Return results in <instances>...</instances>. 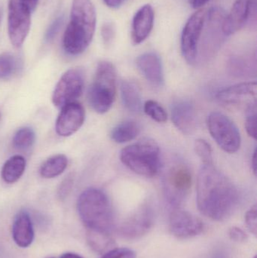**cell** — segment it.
<instances>
[{
  "label": "cell",
  "mask_w": 257,
  "mask_h": 258,
  "mask_svg": "<svg viewBox=\"0 0 257 258\" xmlns=\"http://www.w3.org/2000/svg\"><path fill=\"white\" fill-rule=\"evenodd\" d=\"M239 201L238 189L213 165H204L198 175L196 203L202 215L216 221L227 219Z\"/></svg>",
  "instance_id": "obj_1"
},
{
  "label": "cell",
  "mask_w": 257,
  "mask_h": 258,
  "mask_svg": "<svg viewBox=\"0 0 257 258\" xmlns=\"http://www.w3.org/2000/svg\"><path fill=\"white\" fill-rule=\"evenodd\" d=\"M96 21L91 0H73L70 21L63 36V48L67 54L78 55L87 49L95 35Z\"/></svg>",
  "instance_id": "obj_2"
},
{
  "label": "cell",
  "mask_w": 257,
  "mask_h": 258,
  "mask_svg": "<svg viewBox=\"0 0 257 258\" xmlns=\"http://www.w3.org/2000/svg\"><path fill=\"white\" fill-rule=\"evenodd\" d=\"M77 210L88 231L112 234L115 229L114 212L104 191L97 188L83 191L77 202Z\"/></svg>",
  "instance_id": "obj_3"
},
{
  "label": "cell",
  "mask_w": 257,
  "mask_h": 258,
  "mask_svg": "<svg viewBox=\"0 0 257 258\" xmlns=\"http://www.w3.org/2000/svg\"><path fill=\"white\" fill-rule=\"evenodd\" d=\"M120 159L128 169L146 177H155L161 168L159 146L152 138H143L125 147Z\"/></svg>",
  "instance_id": "obj_4"
},
{
  "label": "cell",
  "mask_w": 257,
  "mask_h": 258,
  "mask_svg": "<svg viewBox=\"0 0 257 258\" xmlns=\"http://www.w3.org/2000/svg\"><path fill=\"white\" fill-rule=\"evenodd\" d=\"M116 95V69L111 62L98 63L93 83L89 88L88 100L92 108L99 114L111 109Z\"/></svg>",
  "instance_id": "obj_5"
},
{
  "label": "cell",
  "mask_w": 257,
  "mask_h": 258,
  "mask_svg": "<svg viewBox=\"0 0 257 258\" xmlns=\"http://www.w3.org/2000/svg\"><path fill=\"white\" fill-rule=\"evenodd\" d=\"M207 125L213 139L223 151L238 152L241 147V134L232 119L220 112H213L208 116Z\"/></svg>",
  "instance_id": "obj_6"
},
{
  "label": "cell",
  "mask_w": 257,
  "mask_h": 258,
  "mask_svg": "<svg viewBox=\"0 0 257 258\" xmlns=\"http://www.w3.org/2000/svg\"><path fill=\"white\" fill-rule=\"evenodd\" d=\"M162 182L166 200L172 206H180L191 189V171L184 164H175L164 172Z\"/></svg>",
  "instance_id": "obj_7"
},
{
  "label": "cell",
  "mask_w": 257,
  "mask_h": 258,
  "mask_svg": "<svg viewBox=\"0 0 257 258\" xmlns=\"http://www.w3.org/2000/svg\"><path fill=\"white\" fill-rule=\"evenodd\" d=\"M31 9L27 0H9L8 30L15 48L22 46L30 31Z\"/></svg>",
  "instance_id": "obj_8"
},
{
  "label": "cell",
  "mask_w": 257,
  "mask_h": 258,
  "mask_svg": "<svg viewBox=\"0 0 257 258\" xmlns=\"http://www.w3.org/2000/svg\"><path fill=\"white\" fill-rule=\"evenodd\" d=\"M206 12L203 9L195 12L186 23L181 34V51L187 63H196L199 45L205 25Z\"/></svg>",
  "instance_id": "obj_9"
},
{
  "label": "cell",
  "mask_w": 257,
  "mask_h": 258,
  "mask_svg": "<svg viewBox=\"0 0 257 258\" xmlns=\"http://www.w3.org/2000/svg\"><path fill=\"white\" fill-rule=\"evenodd\" d=\"M84 76L81 70L74 68L66 71L60 77L52 95V102L57 107L74 102L84 90Z\"/></svg>",
  "instance_id": "obj_10"
},
{
  "label": "cell",
  "mask_w": 257,
  "mask_h": 258,
  "mask_svg": "<svg viewBox=\"0 0 257 258\" xmlns=\"http://www.w3.org/2000/svg\"><path fill=\"white\" fill-rule=\"evenodd\" d=\"M154 218L152 208L148 204L143 205L121 224L118 233L124 239H139L152 228Z\"/></svg>",
  "instance_id": "obj_11"
},
{
  "label": "cell",
  "mask_w": 257,
  "mask_h": 258,
  "mask_svg": "<svg viewBox=\"0 0 257 258\" xmlns=\"http://www.w3.org/2000/svg\"><path fill=\"white\" fill-rule=\"evenodd\" d=\"M204 228L202 220L187 211L176 209L170 214L169 230L178 239H187L199 236Z\"/></svg>",
  "instance_id": "obj_12"
},
{
  "label": "cell",
  "mask_w": 257,
  "mask_h": 258,
  "mask_svg": "<svg viewBox=\"0 0 257 258\" xmlns=\"http://www.w3.org/2000/svg\"><path fill=\"white\" fill-rule=\"evenodd\" d=\"M256 0H236L223 21L225 36H230L241 30L250 18L256 15Z\"/></svg>",
  "instance_id": "obj_13"
},
{
  "label": "cell",
  "mask_w": 257,
  "mask_h": 258,
  "mask_svg": "<svg viewBox=\"0 0 257 258\" xmlns=\"http://www.w3.org/2000/svg\"><path fill=\"white\" fill-rule=\"evenodd\" d=\"M85 119V111L80 103L74 101L61 107L56 121L55 130L60 137H69L81 128Z\"/></svg>",
  "instance_id": "obj_14"
},
{
  "label": "cell",
  "mask_w": 257,
  "mask_h": 258,
  "mask_svg": "<svg viewBox=\"0 0 257 258\" xmlns=\"http://www.w3.org/2000/svg\"><path fill=\"white\" fill-rule=\"evenodd\" d=\"M226 13L221 8L214 7L206 12L205 25L202 33H205L202 39V45L207 49L214 50L222 42L223 36V24Z\"/></svg>",
  "instance_id": "obj_15"
},
{
  "label": "cell",
  "mask_w": 257,
  "mask_h": 258,
  "mask_svg": "<svg viewBox=\"0 0 257 258\" xmlns=\"http://www.w3.org/2000/svg\"><path fill=\"white\" fill-rule=\"evenodd\" d=\"M256 82L238 83L222 89L217 93L220 102L226 104H240L247 102V105L256 101Z\"/></svg>",
  "instance_id": "obj_16"
},
{
  "label": "cell",
  "mask_w": 257,
  "mask_h": 258,
  "mask_svg": "<svg viewBox=\"0 0 257 258\" xmlns=\"http://www.w3.org/2000/svg\"><path fill=\"white\" fill-rule=\"evenodd\" d=\"M174 125L184 135H192L197 126V117L194 105L188 101L175 102L172 107Z\"/></svg>",
  "instance_id": "obj_17"
},
{
  "label": "cell",
  "mask_w": 257,
  "mask_h": 258,
  "mask_svg": "<svg viewBox=\"0 0 257 258\" xmlns=\"http://www.w3.org/2000/svg\"><path fill=\"white\" fill-rule=\"evenodd\" d=\"M136 64L151 85L155 87H161L164 85V70L162 62L158 54L154 52L140 54L136 60Z\"/></svg>",
  "instance_id": "obj_18"
},
{
  "label": "cell",
  "mask_w": 257,
  "mask_h": 258,
  "mask_svg": "<svg viewBox=\"0 0 257 258\" xmlns=\"http://www.w3.org/2000/svg\"><path fill=\"white\" fill-rule=\"evenodd\" d=\"M155 13L150 5H145L137 10L132 21L131 39L135 45L147 39L153 28Z\"/></svg>",
  "instance_id": "obj_19"
},
{
  "label": "cell",
  "mask_w": 257,
  "mask_h": 258,
  "mask_svg": "<svg viewBox=\"0 0 257 258\" xmlns=\"http://www.w3.org/2000/svg\"><path fill=\"white\" fill-rule=\"evenodd\" d=\"M12 237L15 243L21 248H27L33 242V223L27 212H19L15 217L12 226Z\"/></svg>",
  "instance_id": "obj_20"
},
{
  "label": "cell",
  "mask_w": 257,
  "mask_h": 258,
  "mask_svg": "<svg viewBox=\"0 0 257 258\" xmlns=\"http://www.w3.org/2000/svg\"><path fill=\"white\" fill-rule=\"evenodd\" d=\"M121 95L124 106L132 113H140L143 108L141 94L138 86L131 81H123L121 84Z\"/></svg>",
  "instance_id": "obj_21"
},
{
  "label": "cell",
  "mask_w": 257,
  "mask_h": 258,
  "mask_svg": "<svg viewBox=\"0 0 257 258\" xmlns=\"http://www.w3.org/2000/svg\"><path fill=\"white\" fill-rule=\"evenodd\" d=\"M26 159L20 155L9 158L2 168V177L7 183L18 181L26 169Z\"/></svg>",
  "instance_id": "obj_22"
},
{
  "label": "cell",
  "mask_w": 257,
  "mask_h": 258,
  "mask_svg": "<svg viewBox=\"0 0 257 258\" xmlns=\"http://www.w3.org/2000/svg\"><path fill=\"white\" fill-rule=\"evenodd\" d=\"M140 132L138 122L134 120H125L116 125L112 130V140L118 144H125L135 139Z\"/></svg>",
  "instance_id": "obj_23"
},
{
  "label": "cell",
  "mask_w": 257,
  "mask_h": 258,
  "mask_svg": "<svg viewBox=\"0 0 257 258\" xmlns=\"http://www.w3.org/2000/svg\"><path fill=\"white\" fill-rule=\"evenodd\" d=\"M67 165L68 159L65 155H55L42 164L39 173L44 178H54L60 175L66 170Z\"/></svg>",
  "instance_id": "obj_24"
},
{
  "label": "cell",
  "mask_w": 257,
  "mask_h": 258,
  "mask_svg": "<svg viewBox=\"0 0 257 258\" xmlns=\"http://www.w3.org/2000/svg\"><path fill=\"white\" fill-rule=\"evenodd\" d=\"M88 242L91 248L98 253L107 251L114 244L111 235L88 231Z\"/></svg>",
  "instance_id": "obj_25"
},
{
  "label": "cell",
  "mask_w": 257,
  "mask_h": 258,
  "mask_svg": "<svg viewBox=\"0 0 257 258\" xmlns=\"http://www.w3.org/2000/svg\"><path fill=\"white\" fill-rule=\"evenodd\" d=\"M36 135L34 131L29 127L18 129L13 138V146L19 150H26L34 144Z\"/></svg>",
  "instance_id": "obj_26"
},
{
  "label": "cell",
  "mask_w": 257,
  "mask_h": 258,
  "mask_svg": "<svg viewBox=\"0 0 257 258\" xmlns=\"http://www.w3.org/2000/svg\"><path fill=\"white\" fill-rule=\"evenodd\" d=\"M18 68V60L15 56L10 53L0 54V80H9L17 72Z\"/></svg>",
  "instance_id": "obj_27"
},
{
  "label": "cell",
  "mask_w": 257,
  "mask_h": 258,
  "mask_svg": "<svg viewBox=\"0 0 257 258\" xmlns=\"http://www.w3.org/2000/svg\"><path fill=\"white\" fill-rule=\"evenodd\" d=\"M144 113L158 123H164L167 121V114L165 110L157 101L149 100L146 101L143 107Z\"/></svg>",
  "instance_id": "obj_28"
},
{
  "label": "cell",
  "mask_w": 257,
  "mask_h": 258,
  "mask_svg": "<svg viewBox=\"0 0 257 258\" xmlns=\"http://www.w3.org/2000/svg\"><path fill=\"white\" fill-rule=\"evenodd\" d=\"M257 108L256 101L251 103L247 106L246 110L245 128L249 136L256 140V132Z\"/></svg>",
  "instance_id": "obj_29"
},
{
  "label": "cell",
  "mask_w": 257,
  "mask_h": 258,
  "mask_svg": "<svg viewBox=\"0 0 257 258\" xmlns=\"http://www.w3.org/2000/svg\"><path fill=\"white\" fill-rule=\"evenodd\" d=\"M195 151L204 165H213V151L211 145L204 139L196 140Z\"/></svg>",
  "instance_id": "obj_30"
},
{
  "label": "cell",
  "mask_w": 257,
  "mask_h": 258,
  "mask_svg": "<svg viewBox=\"0 0 257 258\" xmlns=\"http://www.w3.org/2000/svg\"><path fill=\"white\" fill-rule=\"evenodd\" d=\"M63 22H64V16L61 15L51 23L45 33V39L47 42H51V41L54 40L63 26Z\"/></svg>",
  "instance_id": "obj_31"
},
{
  "label": "cell",
  "mask_w": 257,
  "mask_h": 258,
  "mask_svg": "<svg viewBox=\"0 0 257 258\" xmlns=\"http://www.w3.org/2000/svg\"><path fill=\"white\" fill-rule=\"evenodd\" d=\"M101 258H136V254L129 248H116L107 251Z\"/></svg>",
  "instance_id": "obj_32"
},
{
  "label": "cell",
  "mask_w": 257,
  "mask_h": 258,
  "mask_svg": "<svg viewBox=\"0 0 257 258\" xmlns=\"http://www.w3.org/2000/svg\"><path fill=\"white\" fill-rule=\"evenodd\" d=\"M245 224L249 231L256 236L257 234V209L256 205L252 206L245 215Z\"/></svg>",
  "instance_id": "obj_33"
},
{
  "label": "cell",
  "mask_w": 257,
  "mask_h": 258,
  "mask_svg": "<svg viewBox=\"0 0 257 258\" xmlns=\"http://www.w3.org/2000/svg\"><path fill=\"white\" fill-rule=\"evenodd\" d=\"M101 36L106 45H111L116 36V27L113 23H105L101 29Z\"/></svg>",
  "instance_id": "obj_34"
},
{
  "label": "cell",
  "mask_w": 257,
  "mask_h": 258,
  "mask_svg": "<svg viewBox=\"0 0 257 258\" xmlns=\"http://www.w3.org/2000/svg\"><path fill=\"white\" fill-rule=\"evenodd\" d=\"M72 185H73V176L69 174L60 183L58 190H57V195L60 200H64L69 195Z\"/></svg>",
  "instance_id": "obj_35"
},
{
  "label": "cell",
  "mask_w": 257,
  "mask_h": 258,
  "mask_svg": "<svg viewBox=\"0 0 257 258\" xmlns=\"http://www.w3.org/2000/svg\"><path fill=\"white\" fill-rule=\"evenodd\" d=\"M229 236L232 241L237 242H244L247 239V235L245 232L238 227H233L229 229Z\"/></svg>",
  "instance_id": "obj_36"
},
{
  "label": "cell",
  "mask_w": 257,
  "mask_h": 258,
  "mask_svg": "<svg viewBox=\"0 0 257 258\" xmlns=\"http://www.w3.org/2000/svg\"><path fill=\"white\" fill-rule=\"evenodd\" d=\"M104 1L108 7L117 9L123 4L125 0H104Z\"/></svg>",
  "instance_id": "obj_37"
},
{
  "label": "cell",
  "mask_w": 257,
  "mask_h": 258,
  "mask_svg": "<svg viewBox=\"0 0 257 258\" xmlns=\"http://www.w3.org/2000/svg\"><path fill=\"white\" fill-rule=\"evenodd\" d=\"M210 0H190V4L193 9H199L203 7Z\"/></svg>",
  "instance_id": "obj_38"
},
{
  "label": "cell",
  "mask_w": 257,
  "mask_h": 258,
  "mask_svg": "<svg viewBox=\"0 0 257 258\" xmlns=\"http://www.w3.org/2000/svg\"><path fill=\"white\" fill-rule=\"evenodd\" d=\"M211 258H229V253L224 249H218L213 254Z\"/></svg>",
  "instance_id": "obj_39"
},
{
  "label": "cell",
  "mask_w": 257,
  "mask_h": 258,
  "mask_svg": "<svg viewBox=\"0 0 257 258\" xmlns=\"http://www.w3.org/2000/svg\"><path fill=\"white\" fill-rule=\"evenodd\" d=\"M256 150L255 149L253 156H252V169H253L255 175L256 174Z\"/></svg>",
  "instance_id": "obj_40"
},
{
  "label": "cell",
  "mask_w": 257,
  "mask_h": 258,
  "mask_svg": "<svg viewBox=\"0 0 257 258\" xmlns=\"http://www.w3.org/2000/svg\"><path fill=\"white\" fill-rule=\"evenodd\" d=\"M60 258H83L81 256L78 255V254H75V253H65Z\"/></svg>",
  "instance_id": "obj_41"
},
{
  "label": "cell",
  "mask_w": 257,
  "mask_h": 258,
  "mask_svg": "<svg viewBox=\"0 0 257 258\" xmlns=\"http://www.w3.org/2000/svg\"><path fill=\"white\" fill-rule=\"evenodd\" d=\"M38 1H39V0H27V3H28L29 6H30L31 10H33V9L36 8Z\"/></svg>",
  "instance_id": "obj_42"
},
{
  "label": "cell",
  "mask_w": 257,
  "mask_h": 258,
  "mask_svg": "<svg viewBox=\"0 0 257 258\" xmlns=\"http://www.w3.org/2000/svg\"><path fill=\"white\" fill-rule=\"evenodd\" d=\"M2 15H3V12H2L1 8H0V23H1Z\"/></svg>",
  "instance_id": "obj_43"
},
{
  "label": "cell",
  "mask_w": 257,
  "mask_h": 258,
  "mask_svg": "<svg viewBox=\"0 0 257 258\" xmlns=\"http://www.w3.org/2000/svg\"><path fill=\"white\" fill-rule=\"evenodd\" d=\"M1 119H2V115H1V113H0V121H1Z\"/></svg>",
  "instance_id": "obj_44"
},
{
  "label": "cell",
  "mask_w": 257,
  "mask_h": 258,
  "mask_svg": "<svg viewBox=\"0 0 257 258\" xmlns=\"http://www.w3.org/2000/svg\"><path fill=\"white\" fill-rule=\"evenodd\" d=\"M253 258H256V256H254V257H253Z\"/></svg>",
  "instance_id": "obj_45"
},
{
  "label": "cell",
  "mask_w": 257,
  "mask_h": 258,
  "mask_svg": "<svg viewBox=\"0 0 257 258\" xmlns=\"http://www.w3.org/2000/svg\"><path fill=\"white\" fill-rule=\"evenodd\" d=\"M47 258H55V257H47Z\"/></svg>",
  "instance_id": "obj_46"
}]
</instances>
